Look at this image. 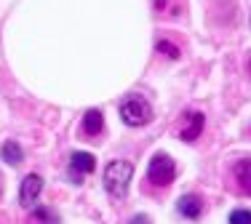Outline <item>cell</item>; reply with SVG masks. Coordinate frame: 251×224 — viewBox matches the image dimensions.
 <instances>
[{
	"instance_id": "3957f363",
	"label": "cell",
	"mask_w": 251,
	"mask_h": 224,
	"mask_svg": "<svg viewBox=\"0 0 251 224\" xmlns=\"http://www.w3.org/2000/svg\"><path fill=\"white\" fill-rule=\"evenodd\" d=\"M174 174H176V166H174V160H171V155L155 152L150 166H147V176H150L152 184H158V187L171 184V181H174Z\"/></svg>"
},
{
	"instance_id": "6da1fadb",
	"label": "cell",
	"mask_w": 251,
	"mask_h": 224,
	"mask_svg": "<svg viewBox=\"0 0 251 224\" xmlns=\"http://www.w3.org/2000/svg\"><path fill=\"white\" fill-rule=\"evenodd\" d=\"M131 176H134V166L128 160H112L104 168V179L101 181H104V190L112 198H123L128 184H131Z\"/></svg>"
},
{
	"instance_id": "52a82bcc",
	"label": "cell",
	"mask_w": 251,
	"mask_h": 224,
	"mask_svg": "<svg viewBox=\"0 0 251 224\" xmlns=\"http://www.w3.org/2000/svg\"><path fill=\"white\" fill-rule=\"evenodd\" d=\"M203 123H206V117H203L201 112H190V115L184 117V128L179 131V136L184 141H195L203 131Z\"/></svg>"
},
{
	"instance_id": "7c38bea8",
	"label": "cell",
	"mask_w": 251,
	"mask_h": 224,
	"mask_svg": "<svg viewBox=\"0 0 251 224\" xmlns=\"http://www.w3.org/2000/svg\"><path fill=\"white\" fill-rule=\"evenodd\" d=\"M128 224H150V216H142V214H139V216H134Z\"/></svg>"
},
{
	"instance_id": "7a4b0ae2",
	"label": "cell",
	"mask_w": 251,
	"mask_h": 224,
	"mask_svg": "<svg viewBox=\"0 0 251 224\" xmlns=\"http://www.w3.org/2000/svg\"><path fill=\"white\" fill-rule=\"evenodd\" d=\"M121 120L131 128L147 126V123L152 120V107L147 104V99H142V96H128L121 104Z\"/></svg>"
},
{
	"instance_id": "277c9868",
	"label": "cell",
	"mask_w": 251,
	"mask_h": 224,
	"mask_svg": "<svg viewBox=\"0 0 251 224\" xmlns=\"http://www.w3.org/2000/svg\"><path fill=\"white\" fill-rule=\"evenodd\" d=\"M94 168H97V160H94L91 152H73V155H70V163H67V176H70V181H77V184H80Z\"/></svg>"
},
{
	"instance_id": "8fae6325",
	"label": "cell",
	"mask_w": 251,
	"mask_h": 224,
	"mask_svg": "<svg viewBox=\"0 0 251 224\" xmlns=\"http://www.w3.org/2000/svg\"><path fill=\"white\" fill-rule=\"evenodd\" d=\"M230 224H251V211L249 208H235L230 214Z\"/></svg>"
},
{
	"instance_id": "4fadbf2b",
	"label": "cell",
	"mask_w": 251,
	"mask_h": 224,
	"mask_svg": "<svg viewBox=\"0 0 251 224\" xmlns=\"http://www.w3.org/2000/svg\"><path fill=\"white\" fill-rule=\"evenodd\" d=\"M0 192H3V179H0Z\"/></svg>"
},
{
	"instance_id": "8992f818",
	"label": "cell",
	"mask_w": 251,
	"mask_h": 224,
	"mask_svg": "<svg viewBox=\"0 0 251 224\" xmlns=\"http://www.w3.org/2000/svg\"><path fill=\"white\" fill-rule=\"evenodd\" d=\"M232 179L238 184V192L251 195V157H241L232 163Z\"/></svg>"
},
{
	"instance_id": "ba28073f",
	"label": "cell",
	"mask_w": 251,
	"mask_h": 224,
	"mask_svg": "<svg viewBox=\"0 0 251 224\" xmlns=\"http://www.w3.org/2000/svg\"><path fill=\"white\" fill-rule=\"evenodd\" d=\"M176 211L184 216V219H201V211H203V200L198 195H184L179 198Z\"/></svg>"
},
{
	"instance_id": "5b68a950",
	"label": "cell",
	"mask_w": 251,
	"mask_h": 224,
	"mask_svg": "<svg viewBox=\"0 0 251 224\" xmlns=\"http://www.w3.org/2000/svg\"><path fill=\"white\" fill-rule=\"evenodd\" d=\"M40 190H43V176H38V174L25 176V181H22V190H19V203L25 205V208H32L35 200L40 198Z\"/></svg>"
},
{
	"instance_id": "30bf717a",
	"label": "cell",
	"mask_w": 251,
	"mask_h": 224,
	"mask_svg": "<svg viewBox=\"0 0 251 224\" xmlns=\"http://www.w3.org/2000/svg\"><path fill=\"white\" fill-rule=\"evenodd\" d=\"M0 155H3V160L8 163V166H19V163L25 160V152H22V147L16 144V141H5Z\"/></svg>"
},
{
	"instance_id": "9c48e42d",
	"label": "cell",
	"mask_w": 251,
	"mask_h": 224,
	"mask_svg": "<svg viewBox=\"0 0 251 224\" xmlns=\"http://www.w3.org/2000/svg\"><path fill=\"white\" fill-rule=\"evenodd\" d=\"M101 128H104V117H101L99 110H88L86 115H83V131L88 134V136H99Z\"/></svg>"
}]
</instances>
